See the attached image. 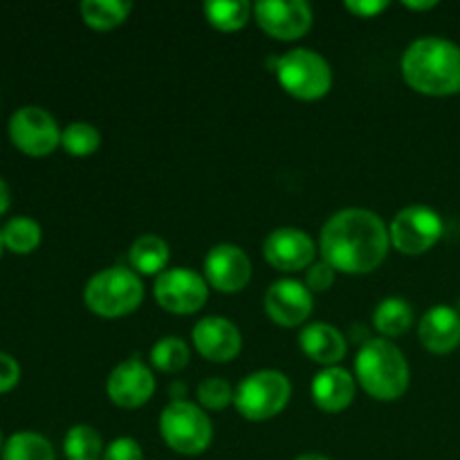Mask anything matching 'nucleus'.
<instances>
[{
  "instance_id": "15",
  "label": "nucleus",
  "mask_w": 460,
  "mask_h": 460,
  "mask_svg": "<svg viewBox=\"0 0 460 460\" xmlns=\"http://www.w3.org/2000/svg\"><path fill=\"white\" fill-rule=\"evenodd\" d=\"M263 254L272 268L281 272H299L314 259V243L305 232L295 227L274 229L263 243Z\"/></svg>"
},
{
  "instance_id": "12",
  "label": "nucleus",
  "mask_w": 460,
  "mask_h": 460,
  "mask_svg": "<svg viewBox=\"0 0 460 460\" xmlns=\"http://www.w3.org/2000/svg\"><path fill=\"white\" fill-rule=\"evenodd\" d=\"M108 398L121 409H137L153 398L155 391V377L148 371L146 364L137 358L126 359L115 371L111 373L106 382Z\"/></svg>"
},
{
  "instance_id": "7",
  "label": "nucleus",
  "mask_w": 460,
  "mask_h": 460,
  "mask_svg": "<svg viewBox=\"0 0 460 460\" xmlns=\"http://www.w3.org/2000/svg\"><path fill=\"white\" fill-rule=\"evenodd\" d=\"M160 431L166 445L184 456H198L205 452L214 436L209 416L200 407L184 400H175L162 411Z\"/></svg>"
},
{
  "instance_id": "13",
  "label": "nucleus",
  "mask_w": 460,
  "mask_h": 460,
  "mask_svg": "<svg viewBox=\"0 0 460 460\" xmlns=\"http://www.w3.org/2000/svg\"><path fill=\"white\" fill-rule=\"evenodd\" d=\"M205 277L218 292H241L252 279L250 256L229 243L211 247L205 259Z\"/></svg>"
},
{
  "instance_id": "35",
  "label": "nucleus",
  "mask_w": 460,
  "mask_h": 460,
  "mask_svg": "<svg viewBox=\"0 0 460 460\" xmlns=\"http://www.w3.org/2000/svg\"><path fill=\"white\" fill-rule=\"evenodd\" d=\"M404 7L407 9H434L436 3H431V0H427V3H404Z\"/></svg>"
},
{
  "instance_id": "27",
  "label": "nucleus",
  "mask_w": 460,
  "mask_h": 460,
  "mask_svg": "<svg viewBox=\"0 0 460 460\" xmlns=\"http://www.w3.org/2000/svg\"><path fill=\"white\" fill-rule=\"evenodd\" d=\"M191 350L180 337H164L157 341L151 350L153 367L160 368L162 373H178L189 364Z\"/></svg>"
},
{
  "instance_id": "22",
  "label": "nucleus",
  "mask_w": 460,
  "mask_h": 460,
  "mask_svg": "<svg viewBox=\"0 0 460 460\" xmlns=\"http://www.w3.org/2000/svg\"><path fill=\"white\" fill-rule=\"evenodd\" d=\"M133 4L121 3V0H85L81 3V16H84L85 25L93 30L106 31L115 30L117 25L128 18Z\"/></svg>"
},
{
  "instance_id": "1",
  "label": "nucleus",
  "mask_w": 460,
  "mask_h": 460,
  "mask_svg": "<svg viewBox=\"0 0 460 460\" xmlns=\"http://www.w3.org/2000/svg\"><path fill=\"white\" fill-rule=\"evenodd\" d=\"M391 238L382 218L368 209L350 207L331 216L322 232L326 263L346 274H368L386 259Z\"/></svg>"
},
{
  "instance_id": "30",
  "label": "nucleus",
  "mask_w": 460,
  "mask_h": 460,
  "mask_svg": "<svg viewBox=\"0 0 460 460\" xmlns=\"http://www.w3.org/2000/svg\"><path fill=\"white\" fill-rule=\"evenodd\" d=\"M335 272L337 270L331 263H326V261L310 265L308 274H305V288L314 292H326L335 283Z\"/></svg>"
},
{
  "instance_id": "11",
  "label": "nucleus",
  "mask_w": 460,
  "mask_h": 460,
  "mask_svg": "<svg viewBox=\"0 0 460 460\" xmlns=\"http://www.w3.org/2000/svg\"><path fill=\"white\" fill-rule=\"evenodd\" d=\"M254 16L279 40H296L313 27V7L304 0H261L254 4Z\"/></svg>"
},
{
  "instance_id": "18",
  "label": "nucleus",
  "mask_w": 460,
  "mask_h": 460,
  "mask_svg": "<svg viewBox=\"0 0 460 460\" xmlns=\"http://www.w3.org/2000/svg\"><path fill=\"white\" fill-rule=\"evenodd\" d=\"M355 380L346 368L328 367L313 380V400L322 411L340 413L353 402Z\"/></svg>"
},
{
  "instance_id": "26",
  "label": "nucleus",
  "mask_w": 460,
  "mask_h": 460,
  "mask_svg": "<svg viewBox=\"0 0 460 460\" xmlns=\"http://www.w3.org/2000/svg\"><path fill=\"white\" fill-rule=\"evenodd\" d=\"M3 243L13 254H31L40 245V227L36 220L18 216L3 227Z\"/></svg>"
},
{
  "instance_id": "17",
  "label": "nucleus",
  "mask_w": 460,
  "mask_h": 460,
  "mask_svg": "<svg viewBox=\"0 0 460 460\" xmlns=\"http://www.w3.org/2000/svg\"><path fill=\"white\" fill-rule=\"evenodd\" d=\"M418 337L429 353H452L460 346V313L449 305H436L420 319Z\"/></svg>"
},
{
  "instance_id": "19",
  "label": "nucleus",
  "mask_w": 460,
  "mask_h": 460,
  "mask_svg": "<svg viewBox=\"0 0 460 460\" xmlns=\"http://www.w3.org/2000/svg\"><path fill=\"white\" fill-rule=\"evenodd\" d=\"M299 341L301 350L323 367H335L346 355V337L331 323H310L301 331Z\"/></svg>"
},
{
  "instance_id": "37",
  "label": "nucleus",
  "mask_w": 460,
  "mask_h": 460,
  "mask_svg": "<svg viewBox=\"0 0 460 460\" xmlns=\"http://www.w3.org/2000/svg\"><path fill=\"white\" fill-rule=\"evenodd\" d=\"M3 250H4V243H3V229H0V256H3Z\"/></svg>"
},
{
  "instance_id": "23",
  "label": "nucleus",
  "mask_w": 460,
  "mask_h": 460,
  "mask_svg": "<svg viewBox=\"0 0 460 460\" xmlns=\"http://www.w3.org/2000/svg\"><path fill=\"white\" fill-rule=\"evenodd\" d=\"M252 12L254 7L247 0H209L205 4L207 21L220 31H236L245 27Z\"/></svg>"
},
{
  "instance_id": "34",
  "label": "nucleus",
  "mask_w": 460,
  "mask_h": 460,
  "mask_svg": "<svg viewBox=\"0 0 460 460\" xmlns=\"http://www.w3.org/2000/svg\"><path fill=\"white\" fill-rule=\"evenodd\" d=\"M9 202H12V198H9V187L4 184V180L0 178V216L9 209Z\"/></svg>"
},
{
  "instance_id": "31",
  "label": "nucleus",
  "mask_w": 460,
  "mask_h": 460,
  "mask_svg": "<svg viewBox=\"0 0 460 460\" xmlns=\"http://www.w3.org/2000/svg\"><path fill=\"white\" fill-rule=\"evenodd\" d=\"M142 447L133 438H117L103 452L102 460H142Z\"/></svg>"
},
{
  "instance_id": "36",
  "label": "nucleus",
  "mask_w": 460,
  "mask_h": 460,
  "mask_svg": "<svg viewBox=\"0 0 460 460\" xmlns=\"http://www.w3.org/2000/svg\"><path fill=\"white\" fill-rule=\"evenodd\" d=\"M295 460H331V458L319 456V454H305V456H299V458H295Z\"/></svg>"
},
{
  "instance_id": "4",
  "label": "nucleus",
  "mask_w": 460,
  "mask_h": 460,
  "mask_svg": "<svg viewBox=\"0 0 460 460\" xmlns=\"http://www.w3.org/2000/svg\"><path fill=\"white\" fill-rule=\"evenodd\" d=\"M144 299V286L133 270L108 268L94 274L84 292V301L88 310L99 317H124L137 310Z\"/></svg>"
},
{
  "instance_id": "33",
  "label": "nucleus",
  "mask_w": 460,
  "mask_h": 460,
  "mask_svg": "<svg viewBox=\"0 0 460 460\" xmlns=\"http://www.w3.org/2000/svg\"><path fill=\"white\" fill-rule=\"evenodd\" d=\"M386 7H389V3H385V0H358V3L350 0V3H346V9L359 18L377 16V13L385 12Z\"/></svg>"
},
{
  "instance_id": "14",
  "label": "nucleus",
  "mask_w": 460,
  "mask_h": 460,
  "mask_svg": "<svg viewBox=\"0 0 460 460\" xmlns=\"http://www.w3.org/2000/svg\"><path fill=\"white\" fill-rule=\"evenodd\" d=\"M265 313L279 326L295 328L313 313V295L304 283L295 279H281L272 283L265 295Z\"/></svg>"
},
{
  "instance_id": "38",
  "label": "nucleus",
  "mask_w": 460,
  "mask_h": 460,
  "mask_svg": "<svg viewBox=\"0 0 460 460\" xmlns=\"http://www.w3.org/2000/svg\"><path fill=\"white\" fill-rule=\"evenodd\" d=\"M0 456H3V438H0Z\"/></svg>"
},
{
  "instance_id": "28",
  "label": "nucleus",
  "mask_w": 460,
  "mask_h": 460,
  "mask_svg": "<svg viewBox=\"0 0 460 460\" xmlns=\"http://www.w3.org/2000/svg\"><path fill=\"white\" fill-rule=\"evenodd\" d=\"M99 144H102V135H99V130L93 124H85V121H75V124H70L61 133V146L70 155H93L99 148Z\"/></svg>"
},
{
  "instance_id": "9",
  "label": "nucleus",
  "mask_w": 460,
  "mask_h": 460,
  "mask_svg": "<svg viewBox=\"0 0 460 460\" xmlns=\"http://www.w3.org/2000/svg\"><path fill=\"white\" fill-rule=\"evenodd\" d=\"M9 137L25 155L43 157L61 144V130L48 111L39 106H22L9 119Z\"/></svg>"
},
{
  "instance_id": "10",
  "label": "nucleus",
  "mask_w": 460,
  "mask_h": 460,
  "mask_svg": "<svg viewBox=\"0 0 460 460\" xmlns=\"http://www.w3.org/2000/svg\"><path fill=\"white\" fill-rule=\"evenodd\" d=\"M155 299L164 310L175 314H193L207 304V281L189 268L164 270L155 281Z\"/></svg>"
},
{
  "instance_id": "32",
  "label": "nucleus",
  "mask_w": 460,
  "mask_h": 460,
  "mask_svg": "<svg viewBox=\"0 0 460 460\" xmlns=\"http://www.w3.org/2000/svg\"><path fill=\"white\" fill-rule=\"evenodd\" d=\"M21 380V367L7 353H0V394H7Z\"/></svg>"
},
{
  "instance_id": "16",
  "label": "nucleus",
  "mask_w": 460,
  "mask_h": 460,
  "mask_svg": "<svg viewBox=\"0 0 460 460\" xmlns=\"http://www.w3.org/2000/svg\"><path fill=\"white\" fill-rule=\"evenodd\" d=\"M198 353L209 362H232L241 353V332L229 319L205 317L196 323L191 332Z\"/></svg>"
},
{
  "instance_id": "20",
  "label": "nucleus",
  "mask_w": 460,
  "mask_h": 460,
  "mask_svg": "<svg viewBox=\"0 0 460 460\" xmlns=\"http://www.w3.org/2000/svg\"><path fill=\"white\" fill-rule=\"evenodd\" d=\"M130 265L139 274H162L169 263V245L155 234H144L130 245Z\"/></svg>"
},
{
  "instance_id": "21",
  "label": "nucleus",
  "mask_w": 460,
  "mask_h": 460,
  "mask_svg": "<svg viewBox=\"0 0 460 460\" xmlns=\"http://www.w3.org/2000/svg\"><path fill=\"white\" fill-rule=\"evenodd\" d=\"M413 323V310L409 301L400 299V296H389L382 301L373 313V326L382 332L385 337H400L411 328Z\"/></svg>"
},
{
  "instance_id": "2",
  "label": "nucleus",
  "mask_w": 460,
  "mask_h": 460,
  "mask_svg": "<svg viewBox=\"0 0 460 460\" xmlns=\"http://www.w3.org/2000/svg\"><path fill=\"white\" fill-rule=\"evenodd\" d=\"M402 76L416 93L449 97L460 93V48L447 39L427 36L407 48Z\"/></svg>"
},
{
  "instance_id": "8",
  "label": "nucleus",
  "mask_w": 460,
  "mask_h": 460,
  "mask_svg": "<svg viewBox=\"0 0 460 460\" xmlns=\"http://www.w3.org/2000/svg\"><path fill=\"white\" fill-rule=\"evenodd\" d=\"M445 223L438 211L425 205L404 207L389 227V238L400 254L418 256L429 252L440 241Z\"/></svg>"
},
{
  "instance_id": "6",
  "label": "nucleus",
  "mask_w": 460,
  "mask_h": 460,
  "mask_svg": "<svg viewBox=\"0 0 460 460\" xmlns=\"http://www.w3.org/2000/svg\"><path fill=\"white\" fill-rule=\"evenodd\" d=\"M292 395L290 380L279 371H256L234 391V404L247 420H270L288 407Z\"/></svg>"
},
{
  "instance_id": "3",
  "label": "nucleus",
  "mask_w": 460,
  "mask_h": 460,
  "mask_svg": "<svg viewBox=\"0 0 460 460\" xmlns=\"http://www.w3.org/2000/svg\"><path fill=\"white\" fill-rule=\"evenodd\" d=\"M355 373L358 382L371 398L376 400H398L409 389V364L395 344L380 337L368 340L359 346L355 358Z\"/></svg>"
},
{
  "instance_id": "29",
  "label": "nucleus",
  "mask_w": 460,
  "mask_h": 460,
  "mask_svg": "<svg viewBox=\"0 0 460 460\" xmlns=\"http://www.w3.org/2000/svg\"><path fill=\"white\" fill-rule=\"evenodd\" d=\"M198 402L209 411H220L229 402H234V391L223 377H207L198 385Z\"/></svg>"
},
{
  "instance_id": "24",
  "label": "nucleus",
  "mask_w": 460,
  "mask_h": 460,
  "mask_svg": "<svg viewBox=\"0 0 460 460\" xmlns=\"http://www.w3.org/2000/svg\"><path fill=\"white\" fill-rule=\"evenodd\" d=\"M3 460H54V449L40 434L18 431L4 443Z\"/></svg>"
},
{
  "instance_id": "25",
  "label": "nucleus",
  "mask_w": 460,
  "mask_h": 460,
  "mask_svg": "<svg viewBox=\"0 0 460 460\" xmlns=\"http://www.w3.org/2000/svg\"><path fill=\"white\" fill-rule=\"evenodd\" d=\"M63 452H66L67 460H102V436L88 425L72 427L66 434V440H63Z\"/></svg>"
},
{
  "instance_id": "5",
  "label": "nucleus",
  "mask_w": 460,
  "mask_h": 460,
  "mask_svg": "<svg viewBox=\"0 0 460 460\" xmlns=\"http://www.w3.org/2000/svg\"><path fill=\"white\" fill-rule=\"evenodd\" d=\"M270 66L277 72V79L288 94L304 102H314L328 94L332 85V72L326 58L313 49H292L283 57L272 58Z\"/></svg>"
}]
</instances>
